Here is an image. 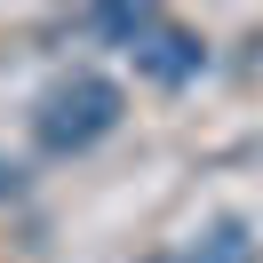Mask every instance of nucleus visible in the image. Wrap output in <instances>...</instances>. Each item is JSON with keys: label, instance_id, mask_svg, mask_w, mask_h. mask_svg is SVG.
Segmentation results:
<instances>
[{"label": "nucleus", "instance_id": "obj_1", "mask_svg": "<svg viewBox=\"0 0 263 263\" xmlns=\"http://www.w3.org/2000/svg\"><path fill=\"white\" fill-rule=\"evenodd\" d=\"M120 112H128L120 80H104V72H72V80H56L48 96H40V112H32V136H40V152L72 160V152L104 144V136L120 128Z\"/></svg>", "mask_w": 263, "mask_h": 263}, {"label": "nucleus", "instance_id": "obj_2", "mask_svg": "<svg viewBox=\"0 0 263 263\" xmlns=\"http://www.w3.org/2000/svg\"><path fill=\"white\" fill-rule=\"evenodd\" d=\"M136 72H144V80H160V88H183V80H199V64H208V48H199V40L192 32H183V24H152V32L144 40H136Z\"/></svg>", "mask_w": 263, "mask_h": 263}, {"label": "nucleus", "instance_id": "obj_3", "mask_svg": "<svg viewBox=\"0 0 263 263\" xmlns=\"http://www.w3.org/2000/svg\"><path fill=\"white\" fill-rule=\"evenodd\" d=\"M80 24H88V32H104V40H128V48H136V40L160 24V8H88Z\"/></svg>", "mask_w": 263, "mask_h": 263}, {"label": "nucleus", "instance_id": "obj_4", "mask_svg": "<svg viewBox=\"0 0 263 263\" xmlns=\"http://www.w3.org/2000/svg\"><path fill=\"white\" fill-rule=\"evenodd\" d=\"M255 247H247V223H215L208 239H199V263H247Z\"/></svg>", "mask_w": 263, "mask_h": 263}, {"label": "nucleus", "instance_id": "obj_5", "mask_svg": "<svg viewBox=\"0 0 263 263\" xmlns=\"http://www.w3.org/2000/svg\"><path fill=\"white\" fill-rule=\"evenodd\" d=\"M16 183H24V176H16V160H0V199H16Z\"/></svg>", "mask_w": 263, "mask_h": 263}]
</instances>
